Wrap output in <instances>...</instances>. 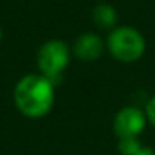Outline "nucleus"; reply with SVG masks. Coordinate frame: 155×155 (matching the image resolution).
Here are the masks:
<instances>
[{
    "mask_svg": "<svg viewBox=\"0 0 155 155\" xmlns=\"http://www.w3.org/2000/svg\"><path fill=\"white\" fill-rule=\"evenodd\" d=\"M92 20L102 30H114L118 22V12L112 4L102 2L95 5L92 10Z\"/></svg>",
    "mask_w": 155,
    "mask_h": 155,
    "instance_id": "nucleus-6",
    "label": "nucleus"
},
{
    "mask_svg": "<svg viewBox=\"0 0 155 155\" xmlns=\"http://www.w3.org/2000/svg\"><path fill=\"white\" fill-rule=\"evenodd\" d=\"M108 54L120 64H134L143 57L147 42L140 30L128 25H118L108 32L105 40Z\"/></svg>",
    "mask_w": 155,
    "mask_h": 155,
    "instance_id": "nucleus-2",
    "label": "nucleus"
},
{
    "mask_svg": "<svg viewBox=\"0 0 155 155\" xmlns=\"http://www.w3.org/2000/svg\"><path fill=\"white\" fill-rule=\"evenodd\" d=\"M14 104L25 118L47 117L55 105V84L38 72L24 75L14 87Z\"/></svg>",
    "mask_w": 155,
    "mask_h": 155,
    "instance_id": "nucleus-1",
    "label": "nucleus"
},
{
    "mask_svg": "<svg viewBox=\"0 0 155 155\" xmlns=\"http://www.w3.org/2000/svg\"><path fill=\"white\" fill-rule=\"evenodd\" d=\"M143 145L140 143L138 138H118L117 148L120 152V155H137V152Z\"/></svg>",
    "mask_w": 155,
    "mask_h": 155,
    "instance_id": "nucleus-7",
    "label": "nucleus"
},
{
    "mask_svg": "<svg viewBox=\"0 0 155 155\" xmlns=\"http://www.w3.org/2000/svg\"><path fill=\"white\" fill-rule=\"evenodd\" d=\"M70 60L72 47L60 38H50V40L44 42L35 55L38 74L54 82L55 85L62 80V75L68 68Z\"/></svg>",
    "mask_w": 155,
    "mask_h": 155,
    "instance_id": "nucleus-3",
    "label": "nucleus"
},
{
    "mask_svg": "<svg viewBox=\"0 0 155 155\" xmlns=\"http://www.w3.org/2000/svg\"><path fill=\"white\" fill-rule=\"evenodd\" d=\"M145 115H147V120L152 127H155V95H152L150 98L145 104Z\"/></svg>",
    "mask_w": 155,
    "mask_h": 155,
    "instance_id": "nucleus-8",
    "label": "nucleus"
},
{
    "mask_svg": "<svg viewBox=\"0 0 155 155\" xmlns=\"http://www.w3.org/2000/svg\"><path fill=\"white\" fill-rule=\"evenodd\" d=\"M137 155H155V150L152 147H145L143 145V147L137 152Z\"/></svg>",
    "mask_w": 155,
    "mask_h": 155,
    "instance_id": "nucleus-9",
    "label": "nucleus"
},
{
    "mask_svg": "<svg viewBox=\"0 0 155 155\" xmlns=\"http://www.w3.org/2000/svg\"><path fill=\"white\" fill-rule=\"evenodd\" d=\"M147 124L148 120L145 110L135 105H127L115 114L112 128L117 138H138L143 134Z\"/></svg>",
    "mask_w": 155,
    "mask_h": 155,
    "instance_id": "nucleus-4",
    "label": "nucleus"
},
{
    "mask_svg": "<svg viewBox=\"0 0 155 155\" xmlns=\"http://www.w3.org/2000/svg\"><path fill=\"white\" fill-rule=\"evenodd\" d=\"M2 38H4V30H2V25H0V44H2Z\"/></svg>",
    "mask_w": 155,
    "mask_h": 155,
    "instance_id": "nucleus-10",
    "label": "nucleus"
},
{
    "mask_svg": "<svg viewBox=\"0 0 155 155\" xmlns=\"http://www.w3.org/2000/svg\"><path fill=\"white\" fill-rule=\"evenodd\" d=\"M105 50V40L95 32H82L72 45V55L85 64L98 60Z\"/></svg>",
    "mask_w": 155,
    "mask_h": 155,
    "instance_id": "nucleus-5",
    "label": "nucleus"
}]
</instances>
